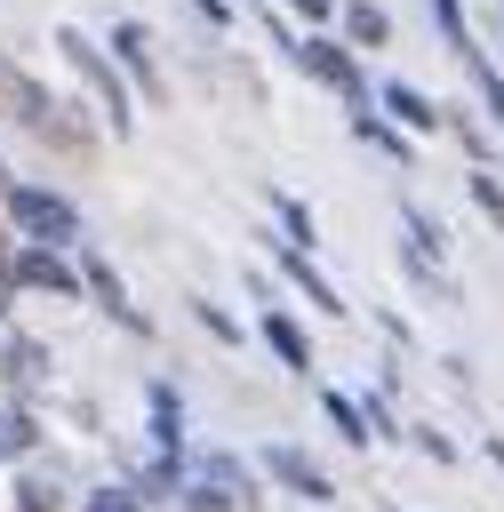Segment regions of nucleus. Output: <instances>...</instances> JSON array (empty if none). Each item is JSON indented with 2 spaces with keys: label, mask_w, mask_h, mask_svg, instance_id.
<instances>
[{
  "label": "nucleus",
  "mask_w": 504,
  "mask_h": 512,
  "mask_svg": "<svg viewBox=\"0 0 504 512\" xmlns=\"http://www.w3.org/2000/svg\"><path fill=\"white\" fill-rule=\"evenodd\" d=\"M8 216H16V232H32V240H72V208H64L56 192H8Z\"/></svg>",
  "instance_id": "1"
},
{
  "label": "nucleus",
  "mask_w": 504,
  "mask_h": 512,
  "mask_svg": "<svg viewBox=\"0 0 504 512\" xmlns=\"http://www.w3.org/2000/svg\"><path fill=\"white\" fill-rule=\"evenodd\" d=\"M0 104H16V120H32V128H48V96L24 80V72H8L0 64Z\"/></svg>",
  "instance_id": "2"
},
{
  "label": "nucleus",
  "mask_w": 504,
  "mask_h": 512,
  "mask_svg": "<svg viewBox=\"0 0 504 512\" xmlns=\"http://www.w3.org/2000/svg\"><path fill=\"white\" fill-rule=\"evenodd\" d=\"M16 280H40V288H80V280H72L56 256H24V264H16Z\"/></svg>",
  "instance_id": "3"
},
{
  "label": "nucleus",
  "mask_w": 504,
  "mask_h": 512,
  "mask_svg": "<svg viewBox=\"0 0 504 512\" xmlns=\"http://www.w3.org/2000/svg\"><path fill=\"white\" fill-rule=\"evenodd\" d=\"M272 472H280V480H296V488H304V496H328V480H320V472H312V464H304V456H288V448H280V456H272Z\"/></svg>",
  "instance_id": "4"
},
{
  "label": "nucleus",
  "mask_w": 504,
  "mask_h": 512,
  "mask_svg": "<svg viewBox=\"0 0 504 512\" xmlns=\"http://www.w3.org/2000/svg\"><path fill=\"white\" fill-rule=\"evenodd\" d=\"M264 336H272V352H280L288 368H304V336H296L288 320H264Z\"/></svg>",
  "instance_id": "5"
},
{
  "label": "nucleus",
  "mask_w": 504,
  "mask_h": 512,
  "mask_svg": "<svg viewBox=\"0 0 504 512\" xmlns=\"http://www.w3.org/2000/svg\"><path fill=\"white\" fill-rule=\"evenodd\" d=\"M304 64H312V72H328V80H336V88H352V64H344V56H336V48H304Z\"/></svg>",
  "instance_id": "6"
},
{
  "label": "nucleus",
  "mask_w": 504,
  "mask_h": 512,
  "mask_svg": "<svg viewBox=\"0 0 504 512\" xmlns=\"http://www.w3.org/2000/svg\"><path fill=\"white\" fill-rule=\"evenodd\" d=\"M352 40H368V48H376V40H384V16H376V8H352Z\"/></svg>",
  "instance_id": "7"
},
{
  "label": "nucleus",
  "mask_w": 504,
  "mask_h": 512,
  "mask_svg": "<svg viewBox=\"0 0 504 512\" xmlns=\"http://www.w3.org/2000/svg\"><path fill=\"white\" fill-rule=\"evenodd\" d=\"M392 112H400V120H416V128L432 120V104H424V96H408V88H392Z\"/></svg>",
  "instance_id": "8"
},
{
  "label": "nucleus",
  "mask_w": 504,
  "mask_h": 512,
  "mask_svg": "<svg viewBox=\"0 0 504 512\" xmlns=\"http://www.w3.org/2000/svg\"><path fill=\"white\" fill-rule=\"evenodd\" d=\"M24 512H56V488H48V480H32V488H24Z\"/></svg>",
  "instance_id": "9"
},
{
  "label": "nucleus",
  "mask_w": 504,
  "mask_h": 512,
  "mask_svg": "<svg viewBox=\"0 0 504 512\" xmlns=\"http://www.w3.org/2000/svg\"><path fill=\"white\" fill-rule=\"evenodd\" d=\"M88 512H136V496H120V488H112V496H96Z\"/></svg>",
  "instance_id": "10"
},
{
  "label": "nucleus",
  "mask_w": 504,
  "mask_h": 512,
  "mask_svg": "<svg viewBox=\"0 0 504 512\" xmlns=\"http://www.w3.org/2000/svg\"><path fill=\"white\" fill-rule=\"evenodd\" d=\"M8 296H16V272H8V264H0V312H8Z\"/></svg>",
  "instance_id": "11"
},
{
  "label": "nucleus",
  "mask_w": 504,
  "mask_h": 512,
  "mask_svg": "<svg viewBox=\"0 0 504 512\" xmlns=\"http://www.w3.org/2000/svg\"><path fill=\"white\" fill-rule=\"evenodd\" d=\"M296 8H304V16H328V0H296Z\"/></svg>",
  "instance_id": "12"
}]
</instances>
